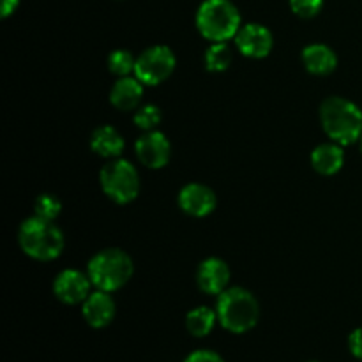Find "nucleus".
<instances>
[{
  "label": "nucleus",
  "instance_id": "393cba45",
  "mask_svg": "<svg viewBox=\"0 0 362 362\" xmlns=\"http://www.w3.org/2000/svg\"><path fill=\"white\" fill-rule=\"evenodd\" d=\"M349 350L356 359L362 361V327L356 329V331L349 336Z\"/></svg>",
  "mask_w": 362,
  "mask_h": 362
},
{
  "label": "nucleus",
  "instance_id": "dca6fc26",
  "mask_svg": "<svg viewBox=\"0 0 362 362\" xmlns=\"http://www.w3.org/2000/svg\"><path fill=\"white\" fill-rule=\"evenodd\" d=\"M124 138L115 127L112 126H99L92 131L90 134V148L98 156L106 159L120 158L124 152Z\"/></svg>",
  "mask_w": 362,
  "mask_h": 362
},
{
  "label": "nucleus",
  "instance_id": "2eb2a0df",
  "mask_svg": "<svg viewBox=\"0 0 362 362\" xmlns=\"http://www.w3.org/2000/svg\"><path fill=\"white\" fill-rule=\"evenodd\" d=\"M303 64L308 73L317 74V76H325L331 74L338 66V57L334 49L329 48L327 45H310L303 49Z\"/></svg>",
  "mask_w": 362,
  "mask_h": 362
},
{
  "label": "nucleus",
  "instance_id": "0eeeda50",
  "mask_svg": "<svg viewBox=\"0 0 362 362\" xmlns=\"http://www.w3.org/2000/svg\"><path fill=\"white\" fill-rule=\"evenodd\" d=\"M177 66L172 49L165 45H156L144 49L134 64V76L144 85H159L170 78Z\"/></svg>",
  "mask_w": 362,
  "mask_h": 362
},
{
  "label": "nucleus",
  "instance_id": "1a4fd4ad",
  "mask_svg": "<svg viewBox=\"0 0 362 362\" xmlns=\"http://www.w3.org/2000/svg\"><path fill=\"white\" fill-rule=\"evenodd\" d=\"M92 281L88 274L78 271V269H66L59 272L53 281V293L57 299L69 306L83 304L85 299L90 296Z\"/></svg>",
  "mask_w": 362,
  "mask_h": 362
},
{
  "label": "nucleus",
  "instance_id": "b1692460",
  "mask_svg": "<svg viewBox=\"0 0 362 362\" xmlns=\"http://www.w3.org/2000/svg\"><path fill=\"white\" fill-rule=\"evenodd\" d=\"M184 362H225L219 354L212 352V350H194L189 356L184 359Z\"/></svg>",
  "mask_w": 362,
  "mask_h": 362
},
{
  "label": "nucleus",
  "instance_id": "aec40b11",
  "mask_svg": "<svg viewBox=\"0 0 362 362\" xmlns=\"http://www.w3.org/2000/svg\"><path fill=\"white\" fill-rule=\"evenodd\" d=\"M134 64H136V59L127 49H113L108 55L110 73L117 74L120 78L129 76L131 73H134Z\"/></svg>",
  "mask_w": 362,
  "mask_h": 362
},
{
  "label": "nucleus",
  "instance_id": "f257e3e1",
  "mask_svg": "<svg viewBox=\"0 0 362 362\" xmlns=\"http://www.w3.org/2000/svg\"><path fill=\"white\" fill-rule=\"evenodd\" d=\"M320 122L325 134L339 145H352L362 136L361 108L341 95H331L322 103Z\"/></svg>",
  "mask_w": 362,
  "mask_h": 362
},
{
  "label": "nucleus",
  "instance_id": "a878e982",
  "mask_svg": "<svg viewBox=\"0 0 362 362\" xmlns=\"http://www.w3.org/2000/svg\"><path fill=\"white\" fill-rule=\"evenodd\" d=\"M18 6H20V0H2V7H0L2 18L11 16L18 9Z\"/></svg>",
  "mask_w": 362,
  "mask_h": 362
},
{
  "label": "nucleus",
  "instance_id": "39448f33",
  "mask_svg": "<svg viewBox=\"0 0 362 362\" xmlns=\"http://www.w3.org/2000/svg\"><path fill=\"white\" fill-rule=\"evenodd\" d=\"M197 28L211 42L235 39L240 30V13L230 0H204L197 11Z\"/></svg>",
  "mask_w": 362,
  "mask_h": 362
},
{
  "label": "nucleus",
  "instance_id": "423d86ee",
  "mask_svg": "<svg viewBox=\"0 0 362 362\" xmlns=\"http://www.w3.org/2000/svg\"><path fill=\"white\" fill-rule=\"evenodd\" d=\"M99 184L106 197L115 204H131L140 193L138 170L126 159L115 158L106 163L99 173Z\"/></svg>",
  "mask_w": 362,
  "mask_h": 362
},
{
  "label": "nucleus",
  "instance_id": "412c9836",
  "mask_svg": "<svg viewBox=\"0 0 362 362\" xmlns=\"http://www.w3.org/2000/svg\"><path fill=\"white\" fill-rule=\"evenodd\" d=\"M62 211V204H60L59 198L52 193H42L35 198L34 204V216H39L42 219H49V221H55L57 216Z\"/></svg>",
  "mask_w": 362,
  "mask_h": 362
},
{
  "label": "nucleus",
  "instance_id": "bb28decb",
  "mask_svg": "<svg viewBox=\"0 0 362 362\" xmlns=\"http://www.w3.org/2000/svg\"><path fill=\"white\" fill-rule=\"evenodd\" d=\"M359 141H361V152H362V136H361V140H359Z\"/></svg>",
  "mask_w": 362,
  "mask_h": 362
},
{
  "label": "nucleus",
  "instance_id": "ddd939ff",
  "mask_svg": "<svg viewBox=\"0 0 362 362\" xmlns=\"http://www.w3.org/2000/svg\"><path fill=\"white\" fill-rule=\"evenodd\" d=\"M81 315L90 327H106L112 324L113 317H115V300L108 292L95 290L81 304Z\"/></svg>",
  "mask_w": 362,
  "mask_h": 362
},
{
  "label": "nucleus",
  "instance_id": "4468645a",
  "mask_svg": "<svg viewBox=\"0 0 362 362\" xmlns=\"http://www.w3.org/2000/svg\"><path fill=\"white\" fill-rule=\"evenodd\" d=\"M141 98H144V83L136 76L119 78L110 90V103L120 112L140 108Z\"/></svg>",
  "mask_w": 362,
  "mask_h": 362
},
{
  "label": "nucleus",
  "instance_id": "6e6552de",
  "mask_svg": "<svg viewBox=\"0 0 362 362\" xmlns=\"http://www.w3.org/2000/svg\"><path fill=\"white\" fill-rule=\"evenodd\" d=\"M134 152L141 165L151 170H159L170 161L172 145L161 131H145V134H141L134 144Z\"/></svg>",
  "mask_w": 362,
  "mask_h": 362
},
{
  "label": "nucleus",
  "instance_id": "20e7f679",
  "mask_svg": "<svg viewBox=\"0 0 362 362\" xmlns=\"http://www.w3.org/2000/svg\"><path fill=\"white\" fill-rule=\"evenodd\" d=\"M134 271L133 260L126 251L119 247H108L88 260L87 274L95 290L113 293L122 288L131 279Z\"/></svg>",
  "mask_w": 362,
  "mask_h": 362
},
{
  "label": "nucleus",
  "instance_id": "f03ea898",
  "mask_svg": "<svg viewBox=\"0 0 362 362\" xmlns=\"http://www.w3.org/2000/svg\"><path fill=\"white\" fill-rule=\"evenodd\" d=\"M216 315L223 329L232 334H244L258 324L260 304L250 290L233 286L218 296Z\"/></svg>",
  "mask_w": 362,
  "mask_h": 362
},
{
  "label": "nucleus",
  "instance_id": "4be33fe9",
  "mask_svg": "<svg viewBox=\"0 0 362 362\" xmlns=\"http://www.w3.org/2000/svg\"><path fill=\"white\" fill-rule=\"evenodd\" d=\"M133 120L136 124V127H140L141 131H154L158 129V126L163 120L161 110L156 105H144L140 108H136Z\"/></svg>",
  "mask_w": 362,
  "mask_h": 362
},
{
  "label": "nucleus",
  "instance_id": "7ed1b4c3",
  "mask_svg": "<svg viewBox=\"0 0 362 362\" xmlns=\"http://www.w3.org/2000/svg\"><path fill=\"white\" fill-rule=\"evenodd\" d=\"M18 244L27 257L39 262H49L62 253L64 233L49 219L32 216L21 223L18 230Z\"/></svg>",
  "mask_w": 362,
  "mask_h": 362
},
{
  "label": "nucleus",
  "instance_id": "9b49d317",
  "mask_svg": "<svg viewBox=\"0 0 362 362\" xmlns=\"http://www.w3.org/2000/svg\"><path fill=\"white\" fill-rule=\"evenodd\" d=\"M216 204L218 200H216L214 191L205 184H186L179 193V207L193 218L209 216L216 209Z\"/></svg>",
  "mask_w": 362,
  "mask_h": 362
},
{
  "label": "nucleus",
  "instance_id": "a211bd4d",
  "mask_svg": "<svg viewBox=\"0 0 362 362\" xmlns=\"http://www.w3.org/2000/svg\"><path fill=\"white\" fill-rule=\"evenodd\" d=\"M216 322H218L216 310H211L209 306H198L186 315V329L194 338H205L211 334Z\"/></svg>",
  "mask_w": 362,
  "mask_h": 362
},
{
  "label": "nucleus",
  "instance_id": "cd10ccee",
  "mask_svg": "<svg viewBox=\"0 0 362 362\" xmlns=\"http://www.w3.org/2000/svg\"><path fill=\"white\" fill-rule=\"evenodd\" d=\"M308 362H317V361H308Z\"/></svg>",
  "mask_w": 362,
  "mask_h": 362
},
{
  "label": "nucleus",
  "instance_id": "9d476101",
  "mask_svg": "<svg viewBox=\"0 0 362 362\" xmlns=\"http://www.w3.org/2000/svg\"><path fill=\"white\" fill-rule=\"evenodd\" d=\"M235 45L244 57L250 59H265L271 53L274 39L271 30L260 23H247L240 27L235 35Z\"/></svg>",
  "mask_w": 362,
  "mask_h": 362
},
{
  "label": "nucleus",
  "instance_id": "6ab92c4d",
  "mask_svg": "<svg viewBox=\"0 0 362 362\" xmlns=\"http://www.w3.org/2000/svg\"><path fill=\"white\" fill-rule=\"evenodd\" d=\"M232 64V52L226 42H212L205 52V67L212 73H223Z\"/></svg>",
  "mask_w": 362,
  "mask_h": 362
},
{
  "label": "nucleus",
  "instance_id": "f8f14e48",
  "mask_svg": "<svg viewBox=\"0 0 362 362\" xmlns=\"http://www.w3.org/2000/svg\"><path fill=\"white\" fill-rule=\"evenodd\" d=\"M197 283L198 288L207 296H219L221 292H225L230 283V267L221 258H207L198 267Z\"/></svg>",
  "mask_w": 362,
  "mask_h": 362
},
{
  "label": "nucleus",
  "instance_id": "f3484780",
  "mask_svg": "<svg viewBox=\"0 0 362 362\" xmlns=\"http://www.w3.org/2000/svg\"><path fill=\"white\" fill-rule=\"evenodd\" d=\"M343 165H345V152L336 141L320 144L311 152V166L320 175H334L343 168Z\"/></svg>",
  "mask_w": 362,
  "mask_h": 362
},
{
  "label": "nucleus",
  "instance_id": "5701e85b",
  "mask_svg": "<svg viewBox=\"0 0 362 362\" xmlns=\"http://www.w3.org/2000/svg\"><path fill=\"white\" fill-rule=\"evenodd\" d=\"M324 0H290V7L300 18H315L322 11Z\"/></svg>",
  "mask_w": 362,
  "mask_h": 362
}]
</instances>
